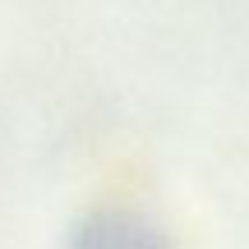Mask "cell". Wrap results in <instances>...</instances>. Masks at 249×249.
<instances>
[{
  "label": "cell",
  "instance_id": "6da1fadb",
  "mask_svg": "<svg viewBox=\"0 0 249 249\" xmlns=\"http://www.w3.org/2000/svg\"><path fill=\"white\" fill-rule=\"evenodd\" d=\"M83 249H152V240H143L139 231H129V226H120V231H92L88 240H83Z\"/></svg>",
  "mask_w": 249,
  "mask_h": 249
}]
</instances>
